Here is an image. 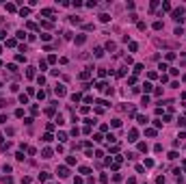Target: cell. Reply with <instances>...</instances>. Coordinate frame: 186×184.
Instances as JSON below:
<instances>
[{
  "label": "cell",
  "instance_id": "obj_1",
  "mask_svg": "<svg viewBox=\"0 0 186 184\" xmlns=\"http://www.w3.org/2000/svg\"><path fill=\"white\" fill-rule=\"evenodd\" d=\"M182 15H184V9H175L173 13H171V17H173L175 22H184V17H182Z\"/></svg>",
  "mask_w": 186,
  "mask_h": 184
},
{
  "label": "cell",
  "instance_id": "obj_2",
  "mask_svg": "<svg viewBox=\"0 0 186 184\" xmlns=\"http://www.w3.org/2000/svg\"><path fill=\"white\" fill-rule=\"evenodd\" d=\"M54 93H56L59 97H63L65 93H67V89H65V85H56V87H54Z\"/></svg>",
  "mask_w": 186,
  "mask_h": 184
},
{
  "label": "cell",
  "instance_id": "obj_3",
  "mask_svg": "<svg viewBox=\"0 0 186 184\" xmlns=\"http://www.w3.org/2000/svg\"><path fill=\"white\" fill-rule=\"evenodd\" d=\"M56 175H59V178H67V175H69V169L67 167H59V169H56Z\"/></svg>",
  "mask_w": 186,
  "mask_h": 184
},
{
  "label": "cell",
  "instance_id": "obj_4",
  "mask_svg": "<svg viewBox=\"0 0 186 184\" xmlns=\"http://www.w3.org/2000/svg\"><path fill=\"white\" fill-rule=\"evenodd\" d=\"M136 139H138V132H136V130H130V132H128V141H130V143H134Z\"/></svg>",
  "mask_w": 186,
  "mask_h": 184
},
{
  "label": "cell",
  "instance_id": "obj_5",
  "mask_svg": "<svg viewBox=\"0 0 186 184\" xmlns=\"http://www.w3.org/2000/svg\"><path fill=\"white\" fill-rule=\"evenodd\" d=\"M48 178H50V173H46V171L39 173V182H48Z\"/></svg>",
  "mask_w": 186,
  "mask_h": 184
},
{
  "label": "cell",
  "instance_id": "obj_6",
  "mask_svg": "<svg viewBox=\"0 0 186 184\" xmlns=\"http://www.w3.org/2000/svg\"><path fill=\"white\" fill-rule=\"evenodd\" d=\"M136 121L141 126H145V124H147V117H145V115H136Z\"/></svg>",
  "mask_w": 186,
  "mask_h": 184
},
{
  "label": "cell",
  "instance_id": "obj_7",
  "mask_svg": "<svg viewBox=\"0 0 186 184\" xmlns=\"http://www.w3.org/2000/svg\"><path fill=\"white\" fill-rule=\"evenodd\" d=\"M41 156H43V158H52V150H50V147H46V150L41 152Z\"/></svg>",
  "mask_w": 186,
  "mask_h": 184
},
{
  "label": "cell",
  "instance_id": "obj_8",
  "mask_svg": "<svg viewBox=\"0 0 186 184\" xmlns=\"http://www.w3.org/2000/svg\"><path fill=\"white\" fill-rule=\"evenodd\" d=\"M85 41H87V35H78V37H76V43H78V46L85 43Z\"/></svg>",
  "mask_w": 186,
  "mask_h": 184
},
{
  "label": "cell",
  "instance_id": "obj_9",
  "mask_svg": "<svg viewBox=\"0 0 186 184\" xmlns=\"http://www.w3.org/2000/svg\"><path fill=\"white\" fill-rule=\"evenodd\" d=\"M141 71H143V63H136L134 65V74H141Z\"/></svg>",
  "mask_w": 186,
  "mask_h": 184
},
{
  "label": "cell",
  "instance_id": "obj_10",
  "mask_svg": "<svg viewBox=\"0 0 186 184\" xmlns=\"http://www.w3.org/2000/svg\"><path fill=\"white\" fill-rule=\"evenodd\" d=\"M89 76H91V69H85V71H82V74H80V78H82V80H87Z\"/></svg>",
  "mask_w": 186,
  "mask_h": 184
},
{
  "label": "cell",
  "instance_id": "obj_11",
  "mask_svg": "<svg viewBox=\"0 0 186 184\" xmlns=\"http://www.w3.org/2000/svg\"><path fill=\"white\" fill-rule=\"evenodd\" d=\"M56 139L63 143V141H67V134H65V132H59V134H56Z\"/></svg>",
  "mask_w": 186,
  "mask_h": 184
},
{
  "label": "cell",
  "instance_id": "obj_12",
  "mask_svg": "<svg viewBox=\"0 0 186 184\" xmlns=\"http://www.w3.org/2000/svg\"><path fill=\"white\" fill-rule=\"evenodd\" d=\"M110 126H113V128H119V126H121V119H113Z\"/></svg>",
  "mask_w": 186,
  "mask_h": 184
},
{
  "label": "cell",
  "instance_id": "obj_13",
  "mask_svg": "<svg viewBox=\"0 0 186 184\" xmlns=\"http://www.w3.org/2000/svg\"><path fill=\"white\" fill-rule=\"evenodd\" d=\"M15 9H17V7L13 5V2H9V5H7V11H11V13H15Z\"/></svg>",
  "mask_w": 186,
  "mask_h": 184
},
{
  "label": "cell",
  "instance_id": "obj_14",
  "mask_svg": "<svg viewBox=\"0 0 186 184\" xmlns=\"http://www.w3.org/2000/svg\"><path fill=\"white\" fill-rule=\"evenodd\" d=\"M52 139H54V136L50 134V132H46V134H43V141H46V143H50V141H52Z\"/></svg>",
  "mask_w": 186,
  "mask_h": 184
},
{
  "label": "cell",
  "instance_id": "obj_15",
  "mask_svg": "<svg viewBox=\"0 0 186 184\" xmlns=\"http://www.w3.org/2000/svg\"><path fill=\"white\" fill-rule=\"evenodd\" d=\"M69 134H71V136H78V134H80V128H76V126H74V128H71V132H69Z\"/></svg>",
  "mask_w": 186,
  "mask_h": 184
},
{
  "label": "cell",
  "instance_id": "obj_16",
  "mask_svg": "<svg viewBox=\"0 0 186 184\" xmlns=\"http://www.w3.org/2000/svg\"><path fill=\"white\" fill-rule=\"evenodd\" d=\"M80 173H82V175H89L91 169H89V167H80Z\"/></svg>",
  "mask_w": 186,
  "mask_h": 184
},
{
  "label": "cell",
  "instance_id": "obj_17",
  "mask_svg": "<svg viewBox=\"0 0 186 184\" xmlns=\"http://www.w3.org/2000/svg\"><path fill=\"white\" fill-rule=\"evenodd\" d=\"M28 13H30V11H28V9H26V7H24V9H20V15H22V17H26V15H28Z\"/></svg>",
  "mask_w": 186,
  "mask_h": 184
},
{
  "label": "cell",
  "instance_id": "obj_18",
  "mask_svg": "<svg viewBox=\"0 0 186 184\" xmlns=\"http://www.w3.org/2000/svg\"><path fill=\"white\" fill-rule=\"evenodd\" d=\"M145 134H147V136H156V130L149 128V130H145Z\"/></svg>",
  "mask_w": 186,
  "mask_h": 184
},
{
  "label": "cell",
  "instance_id": "obj_19",
  "mask_svg": "<svg viewBox=\"0 0 186 184\" xmlns=\"http://www.w3.org/2000/svg\"><path fill=\"white\" fill-rule=\"evenodd\" d=\"M80 97H82L80 93H74V95H71V102H80Z\"/></svg>",
  "mask_w": 186,
  "mask_h": 184
},
{
  "label": "cell",
  "instance_id": "obj_20",
  "mask_svg": "<svg viewBox=\"0 0 186 184\" xmlns=\"http://www.w3.org/2000/svg\"><path fill=\"white\" fill-rule=\"evenodd\" d=\"M143 91H145V93L152 91V85H149V82H145V85H143Z\"/></svg>",
  "mask_w": 186,
  "mask_h": 184
},
{
  "label": "cell",
  "instance_id": "obj_21",
  "mask_svg": "<svg viewBox=\"0 0 186 184\" xmlns=\"http://www.w3.org/2000/svg\"><path fill=\"white\" fill-rule=\"evenodd\" d=\"M67 165H69V167H71V165H76V158H74V156H67Z\"/></svg>",
  "mask_w": 186,
  "mask_h": 184
},
{
  "label": "cell",
  "instance_id": "obj_22",
  "mask_svg": "<svg viewBox=\"0 0 186 184\" xmlns=\"http://www.w3.org/2000/svg\"><path fill=\"white\" fill-rule=\"evenodd\" d=\"M26 76H28V78H32V76H35V69H32V67H28V69H26Z\"/></svg>",
  "mask_w": 186,
  "mask_h": 184
},
{
  "label": "cell",
  "instance_id": "obj_23",
  "mask_svg": "<svg viewBox=\"0 0 186 184\" xmlns=\"http://www.w3.org/2000/svg\"><path fill=\"white\" fill-rule=\"evenodd\" d=\"M145 167H154V160H152V158H145Z\"/></svg>",
  "mask_w": 186,
  "mask_h": 184
},
{
  "label": "cell",
  "instance_id": "obj_24",
  "mask_svg": "<svg viewBox=\"0 0 186 184\" xmlns=\"http://www.w3.org/2000/svg\"><path fill=\"white\" fill-rule=\"evenodd\" d=\"M177 156H180V154H177V152H169V158H171V160H175Z\"/></svg>",
  "mask_w": 186,
  "mask_h": 184
},
{
  "label": "cell",
  "instance_id": "obj_25",
  "mask_svg": "<svg viewBox=\"0 0 186 184\" xmlns=\"http://www.w3.org/2000/svg\"><path fill=\"white\" fill-rule=\"evenodd\" d=\"M165 59H167V61H173V59H175V54H173V52H167Z\"/></svg>",
  "mask_w": 186,
  "mask_h": 184
},
{
  "label": "cell",
  "instance_id": "obj_26",
  "mask_svg": "<svg viewBox=\"0 0 186 184\" xmlns=\"http://www.w3.org/2000/svg\"><path fill=\"white\" fill-rule=\"evenodd\" d=\"M162 28V22H154V30H160Z\"/></svg>",
  "mask_w": 186,
  "mask_h": 184
},
{
  "label": "cell",
  "instance_id": "obj_27",
  "mask_svg": "<svg viewBox=\"0 0 186 184\" xmlns=\"http://www.w3.org/2000/svg\"><path fill=\"white\" fill-rule=\"evenodd\" d=\"M106 139H108V143H115V141H117V136H115V134H108Z\"/></svg>",
  "mask_w": 186,
  "mask_h": 184
},
{
  "label": "cell",
  "instance_id": "obj_28",
  "mask_svg": "<svg viewBox=\"0 0 186 184\" xmlns=\"http://www.w3.org/2000/svg\"><path fill=\"white\" fill-rule=\"evenodd\" d=\"M138 152H147V145H145V143H138Z\"/></svg>",
  "mask_w": 186,
  "mask_h": 184
},
{
  "label": "cell",
  "instance_id": "obj_29",
  "mask_svg": "<svg viewBox=\"0 0 186 184\" xmlns=\"http://www.w3.org/2000/svg\"><path fill=\"white\" fill-rule=\"evenodd\" d=\"M100 20H102V22H108V20H110V15H106V13H102V15H100Z\"/></svg>",
  "mask_w": 186,
  "mask_h": 184
},
{
  "label": "cell",
  "instance_id": "obj_30",
  "mask_svg": "<svg viewBox=\"0 0 186 184\" xmlns=\"http://www.w3.org/2000/svg\"><path fill=\"white\" fill-rule=\"evenodd\" d=\"M162 9H165V11H171V2H162Z\"/></svg>",
  "mask_w": 186,
  "mask_h": 184
},
{
  "label": "cell",
  "instance_id": "obj_31",
  "mask_svg": "<svg viewBox=\"0 0 186 184\" xmlns=\"http://www.w3.org/2000/svg\"><path fill=\"white\" fill-rule=\"evenodd\" d=\"M102 54H104V50H102V48H95V56H97V59H100Z\"/></svg>",
  "mask_w": 186,
  "mask_h": 184
},
{
  "label": "cell",
  "instance_id": "obj_32",
  "mask_svg": "<svg viewBox=\"0 0 186 184\" xmlns=\"http://www.w3.org/2000/svg\"><path fill=\"white\" fill-rule=\"evenodd\" d=\"M177 124H180V126H186V117H180V119H177Z\"/></svg>",
  "mask_w": 186,
  "mask_h": 184
},
{
  "label": "cell",
  "instance_id": "obj_33",
  "mask_svg": "<svg viewBox=\"0 0 186 184\" xmlns=\"http://www.w3.org/2000/svg\"><path fill=\"white\" fill-rule=\"evenodd\" d=\"M0 39H7V30H0Z\"/></svg>",
  "mask_w": 186,
  "mask_h": 184
},
{
  "label": "cell",
  "instance_id": "obj_34",
  "mask_svg": "<svg viewBox=\"0 0 186 184\" xmlns=\"http://www.w3.org/2000/svg\"><path fill=\"white\" fill-rule=\"evenodd\" d=\"M74 184H82V178H74Z\"/></svg>",
  "mask_w": 186,
  "mask_h": 184
}]
</instances>
